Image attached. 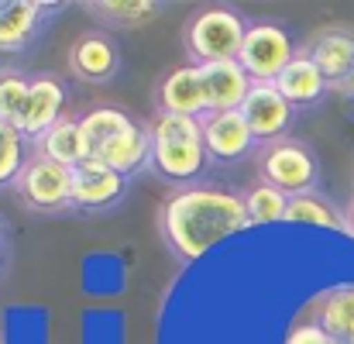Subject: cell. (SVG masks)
<instances>
[{
  "mask_svg": "<svg viewBox=\"0 0 354 344\" xmlns=\"http://www.w3.org/2000/svg\"><path fill=\"white\" fill-rule=\"evenodd\" d=\"M244 207H248V217H251V228L254 224H275V221H286V210H289V197L279 193L275 186L268 183H254L248 193H244Z\"/></svg>",
  "mask_w": 354,
  "mask_h": 344,
  "instance_id": "cb8c5ba5",
  "label": "cell"
},
{
  "mask_svg": "<svg viewBox=\"0 0 354 344\" xmlns=\"http://www.w3.org/2000/svg\"><path fill=\"white\" fill-rule=\"evenodd\" d=\"M275 87H279V93H282L292 107H313V104H320V100L327 97V90H330L327 76L317 69V62H313L306 52H299V55L286 66V73L275 80Z\"/></svg>",
  "mask_w": 354,
  "mask_h": 344,
  "instance_id": "2e32d148",
  "label": "cell"
},
{
  "mask_svg": "<svg viewBox=\"0 0 354 344\" xmlns=\"http://www.w3.org/2000/svg\"><path fill=\"white\" fill-rule=\"evenodd\" d=\"M203 76H207V90H210V111H241L244 97L254 87V80L244 73V66L237 59L203 66Z\"/></svg>",
  "mask_w": 354,
  "mask_h": 344,
  "instance_id": "e0dca14e",
  "label": "cell"
},
{
  "mask_svg": "<svg viewBox=\"0 0 354 344\" xmlns=\"http://www.w3.org/2000/svg\"><path fill=\"white\" fill-rule=\"evenodd\" d=\"M28 162H31L28 138L14 124H3L0 120V190L14 186L21 179V172H24Z\"/></svg>",
  "mask_w": 354,
  "mask_h": 344,
  "instance_id": "603a6c76",
  "label": "cell"
},
{
  "mask_svg": "<svg viewBox=\"0 0 354 344\" xmlns=\"http://www.w3.org/2000/svg\"><path fill=\"white\" fill-rule=\"evenodd\" d=\"M241 114H244V120H248L254 141L272 145V141H279V138H289L286 131L292 127L296 107L279 93L275 83H254L251 93H248L244 104H241Z\"/></svg>",
  "mask_w": 354,
  "mask_h": 344,
  "instance_id": "ba28073f",
  "label": "cell"
},
{
  "mask_svg": "<svg viewBox=\"0 0 354 344\" xmlns=\"http://www.w3.org/2000/svg\"><path fill=\"white\" fill-rule=\"evenodd\" d=\"M93 159H100L104 165H111L124 179L138 176L145 165H151V124L138 120V124L127 127L120 138H114L111 145H104Z\"/></svg>",
  "mask_w": 354,
  "mask_h": 344,
  "instance_id": "9a60e30c",
  "label": "cell"
},
{
  "mask_svg": "<svg viewBox=\"0 0 354 344\" xmlns=\"http://www.w3.org/2000/svg\"><path fill=\"white\" fill-rule=\"evenodd\" d=\"M134 124H138V117H131L127 111H120V107H93V111H86V114L80 117V131L86 138L90 159L104 145H111L114 138H120L127 127H134Z\"/></svg>",
  "mask_w": 354,
  "mask_h": 344,
  "instance_id": "ffe728a7",
  "label": "cell"
},
{
  "mask_svg": "<svg viewBox=\"0 0 354 344\" xmlns=\"http://www.w3.org/2000/svg\"><path fill=\"white\" fill-rule=\"evenodd\" d=\"M258 179L286 197H303L320 190L317 152L299 138H279L258 152Z\"/></svg>",
  "mask_w": 354,
  "mask_h": 344,
  "instance_id": "277c9868",
  "label": "cell"
},
{
  "mask_svg": "<svg viewBox=\"0 0 354 344\" xmlns=\"http://www.w3.org/2000/svg\"><path fill=\"white\" fill-rule=\"evenodd\" d=\"M28 93H31V80L14 73V69H0V120L3 124H21L24 107H28Z\"/></svg>",
  "mask_w": 354,
  "mask_h": 344,
  "instance_id": "d4e9b609",
  "label": "cell"
},
{
  "mask_svg": "<svg viewBox=\"0 0 354 344\" xmlns=\"http://www.w3.org/2000/svg\"><path fill=\"white\" fill-rule=\"evenodd\" d=\"M127 193V179L114 172L111 165H104L100 159H86L73 169V210H111L118 207Z\"/></svg>",
  "mask_w": 354,
  "mask_h": 344,
  "instance_id": "9c48e42d",
  "label": "cell"
},
{
  "mask_svg": "<svg viewBox=\"0 0 354 344\" xmlns=\"http://www.w3.org/2000/svg\"><path fill=\"white\" fill-rule=\"evenodd\" d=\"M155 111L172 117H207L210 114V90L203 66H179L165 73L155 87Z\"/></svg>",
  "mask_w": 354,
  "mask_h": 344,
  "instance_id": "52a82bcc",
  "label": "cell"
},
{
  "mask_svg": "<svg viewBox=\"0 0 354 344\" xmlns=\"http://www.w3.org/2000/svg\"><path fill=\"white\" fill-rule=\"evenodd\" d=\"M306 55L317 62V69L327 76V83H351L354 76V35L351 31H344V28H327V31H320L313 42H310V48H306Z\"/></svg>",
  "mask_w": 354,
  "mask_h": 344,
  "instance_id": "5bb4252c",
  "label": "cell"
},
{
  "mask_svg": "<svg viewBox=\"0 0 354 344\" xmlns=\"http://www.w3.org/2000/svg\"><path fill=\"white\" fill-rule=\"evenodd\" d=\"M14 193L21 197L28 210H38V214L73 210V169L48 162L41 155H31L21 179L14 183Z\"/></svg>",
  "mask_w": 354,
  "mask_h": 344,
  "instance_id": "8992f818",
  "label": "cell"
},
{
  "mask_svg": "<svg viewBox=\"0 0 354 344\" xmlns=\"http://www.w3.org/2000/svg\"><path fill=\"white\" fill-rule=\"evenodd\" d=\"M296 55H299L296 42H292V35L282 24L258 21V24H248L244 45L237 52V62L244 66V73L254 83H275Z\"/></svg>",
  "mask_w": 354,
  "mask_h": 344,
  "instance_id": "5b68a950",
  "label": "cell"
},
{
  "mask_svg": "<svg viewBox=\"0 0 354 344\" xmlns=\"http://www.w3.org/2000/svg\"><path fill=\"white\" fill-rule=\"evenodd\" d=\"M289 224H310V228H327V230H348L344 210H337L320 190L317 193H303V197H289V210H286Z\"/></svg>",
  "mask_w": 354,
  "mask_h": 344,
  "instance_id": "44dd1931",
  "label": "cell"
},
{
  "mask_svg": "<svg viewBox=\"0 0 354 344\" xmlns=\"http://www.w3.org/2000/svg\"><path fill=\"white\" fill-rule=\"evenodd\" d=\"M344 217H348V234H354V197L348 203V210H344Z\"/></svg>",
  "mask_w": 354,
  "mask_h": 344,
  "instance_id": "4316f807",
  "label": "cell"
},
{
  "mask_svg": "<svg viewBox=\"0 0 354 344\" xmlns=\"http://www.w3.org/2000/svg\"><path fill=\"white\" fill-rule=\"evenodd\" d=\"M348 90H351V93H354V76H351V83H348Z\"/></svg>",
  "mask_w": 354,
  "mask_h": 344,
  "instance_id": "f1b7e54d",
  "label": "cell"
},
{
  "mask_svg": "<svg viewBox=\"0 0 354 344\" xmlns=\"http://www.w3.org/2000/svg\"><path fill=\"white\" fill-rule=\"evenodd\" d=\"M348 344H354V341H348Z\"/></svg>",
  "mask_w": 354,
  "mask_h": 344,
  "instance_id": "4dcf8cb0",
  "label": "cell"
},
{
  "mask_svg": "<svg viewBox=\"0 0 354 344\" xmlns=\"http://www.w3.org/2000/svg\"><path fill=\"white\" fill-rule=\"evenodd\" d=\"M210 162H241L254 152V134L241 111H210L200 117Z\"/></svg>",
  "mask_w": 354,
  "mask_h": 344,
  "instance_id": "8fae6325",
  "label": "cell"
},
{
  "mask_svg": "<svg viewBox=\"0 0 354 344\" xmlns=\"http://www.w3.org/2000/svg\"><path fill=\"white\" fill-rule=\"evenodd\" d=\"M62 10V3L45 0H0V52H24L45 28V17Z\"/></svg>",
  "mask_w": 354,
  "mask_h": 344,
  "instance_id": "30bf717a",
  "label": "cell"
},
{
  "mask_svg": "<svg viewBox=\"0 0 354 344\" xmlns=\"http://www.w3.org/2000/svg\"><path fill=\"white\" fill-rule=\"evenodd\" d=\"M162 10L165 3L158 0H90L86 3V14L100 17V24L107 28H138Z\"/></svg>",
  "mask_w": 354,
  "mask_h": 344,
  "instance_id": "7402d4cb",
  "label": "cell"
},
{
  "mask_svg": "<svg viewBox=\"0 0 354 344\" xmlns=\"http://www.w3.org/2000/svg\"><path fill=\"white\" fill-rule=\"evenodd\" d=\"M0 258H3V228H0Z\"/></svg>",
  "mask_w": 354,
  "mask_h": 344,
  "instance_id": "83f0119b",
  "label": "cell"
},
{
  "mask_svg": "<svg viewBox=\"0 0 354 344\" xmlns=\"http://www.w3.org/2000/svg\"><path fill=\"white\" fill-rule=\"evenodd\" d=\"M210 165V152L203 141V124L196 117H172V114H155L151 120V169L186 190L196 186L200 176Z\"/></svg>",
  "mask_w": 354,
  "mask_h": 344,
  "instance_id": "7a4b0ae2",
  "label": "cell"
},
{
  "mask_svg": "<svg viewBox=\"0 0 354 344\" xmlns=\"http://www.w3.org/2000/svg\"><path fill=\"white\" fill-rule=\"evenodd\" d=\"M248 35V21L231 3H203L193 10L183 31V45L193 59V66H210V62H227L237 59L241 45Z\"/></svg>",
  "mask_w": 354,
  "mask_h": 344,
  "instance_id": "3957f363",
  "label": "cell"
},
{
  "mask_svg": "<svg viewBox=\"0 0 354 344\" xmlns=\"http://www.w3.org/2000/svg\"><path fill=\"white\" fill-rule=\"evenodd\" d=\"M317 324L341 344L354 341V282L327 289L317 303Z\"/></svg>",
  "mask_w": 354,
  "mask_h": 344,
  "instance_id": "d6986e66",
  "label": "cell"
},
{
  "mask_svg": "<svg viewBox=\"0 0 354 344\" xmlns=\"http://www.w3.org/2000/svg\"><path fill=\"white\" fill-rule=\"evenodd\" d=\"M35 155H41L48 162H59L66 169H76L80 162H86L90 148H86V138L80 131V117H62L48 134H41L35 141Z\"/></svg>",
  "mask_w": 354,
  "mask_h": 344,
  "instance_id": "ac0fdd59",
  "label": "cell"
},
{
  "mask_svg": "<svg viewBox=\"0 0 354 344\" xmlns=\"http://www.w3.org/2000/svg\"><path fill=\"white\" fill-rule=\"evenodd\" d=\"M0 344H3V338H0Z\"/></svg>",
  "mask_w": 354,
  "mask_h": 344,
  "instance_id": "f546056e",
  "label": "cell"
},
{
  "mask_svg": "<svg viewBox=\"0 0 354 344\" xmlns=\"http://www.w3.org/2000/svg\"><path fill=\"white\" fill-rule=\"evenodd\" d=\"M66 83L52 73H38L31 76V93H28V107L17 124V131L28 141H38L41 134H48L59 120H62V107H66Z\"/></svg>",
  "mask_w": 354,
  "mask_h": 344,
  "instance_id": "7c38bea8",
  "label": "cell"
},
{
  "mask_svg": "<svg viewBox=\"0 0 354 344\" xmlns=\"http://www.w3.org/2000/svg\"><path fill=\"white\" fill-rule=\"evenodd\" d=\"M120 69L118 42L107 31H86L69 48V73L83 83H107Z\"/></svg>",
  "mask_w": 354,
  "mask_h": 344,
  "instance_id": "4fadbf2b",
  "label": "cell"
},
{
  "mask_svg": "<svg viewBox=\"0 0 354 344\" xmlns=\"http://www.w3.org/2000/svg\"><path fill=\"white\" fill-rule=\"evenodd\" d=\"M251 228L244 197L227 186H186L162 200L158 207V234L179 262H200L217 244Z\"/></svg>",
  "mask_w": 354,
  "mask_h": 344,
  "instance_id": "6da1fadb",
  "label": "cell"
},
{
  "mask_svg": "<svg viewBox=\"0 0 354 344\" xmlns=\"http://www.w3.org/2000/svg\"><path fill=\"white\" fill-rule=\"evenodd\" d=\"M282 344H341L334 334H327L320 324H299V327H292Z\"/></svg>",
  "mask_w": 354,
  "mask_h": 344,
  "instance_id": "484cf974",
  "label": "cell"
}]
</instances>
